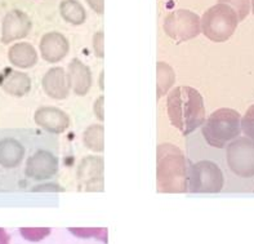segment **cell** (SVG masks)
Instances as JSON below:
<instances>
[{"mask_svg": "<svg viewBox=\"0 0 254 244\" xmlns=\"http://www.w3.org/2000/svg\"><path fill=\"white\" fill-rule=\"evenodd\" d=\"M168 115L182 135H190L205 123L203 96L192 87H176L168 96Z\"/></svg>", "mask_w": 254, "mask_h": 244, "instance_id": "1", "label": "cell"}, {"mask_svg": "<svg viewBox=\"0 0 254 244\" xmlns=\"http://www.w3.org/2000/svg\"><path fill=\"white\" fill-rule=\"evenodd\" d=\"M156 163L159 193H186L187 167L184 153L174 145L161 144L156 149Z\"/></svg>", "mask_w": 254, "mask_h": 244, "instance_id": "2", "label": "cell"}, {"mask_svg": "<svg viewBox=\"0 0 254 244\" xmlns=\"http://www.w3.org/2000/svg\"><path fill=\"white\" fill-rule=\"evenodd\" d=\"M242 132V116L234 109L222 107L216 110L205 120L201 133L205 142L212 148L223 149Z\"/></svg>", "mask_w": 254, "mask_h": 244, "instance_id": "3", "label": "cell"}, {"mask_svg": "<svg viewBox=\"0 0 254 244\" xmlns=\"http://www.w3.org/2000/svg\"><path fill=\"white\" fill-rule=\"evenodd\" d=\"M238 14L231 6L218 3L204 13L201 30L204 35L214 43L229 40L238 27Z\"/></svg>", "mask_w": 254, "mask_h": 244, "instance_id": "4", "label": "cell"}, {"mask_svg": "<svg viewBox=\"0 0 254 244\" xmlns=\"http://www.w3.org/2000/svg\"><path fill=\"white\" fill-rule=\"evenodd\" d=\"M225 177L214 162L200 161L191 164L187 172V191L195 194H217L223 189Z\"/></svg>", "mask_w": 254, "mask_h": 244, "instance_id": "5", "label": "cell"}, {"mask_svg": "<svg viewBox=\"0 0 254 244\" xmlns=\"http://www.w3.org/2000/svg\"><path fill=\"white\" fill-rule=\"evenodd\" d=\"M226 161L232 173L243 178L254 176V141L248 137H238L227 145Z\"/></svg>", "mask_w": 254, "mask_h": 244, "instance_id": "6", "label": "cell"}, {"mask_svg": "<svg viewBox=\"0 0 254 244\" xmlns=\"http://www.w3.org/2000/svg\"><path fill=\"white\" fill-rule=\"evenodd\" d=\"M164 31L178 42H186L199 35L200 18L190 10L180 9L171 13L164 21Z\"/></svg>", "mask_w": 254, "mask_h": 244, "instance_id": "7", "label": "cell"}, {"mask_svg": "<svg viewBox=\"0 0 254 244\" xmlns=\"http://www.w3.org/2000/svg\"><path fill=\"white\" fill-rule=\"evenodd\" d=\"M58 170V159L48 150H38L27 159L26 176L32 180H48Z\"/></svg>", "mask_w": 254, "mask_h": 244, "instance_id": "8", "label": "cell"}, {"mask_svg": "<svg viewBox=\"0 0 254 244\" xmlns=\"http://www.w3.org/2000/svg\"><path fill=\"white\" fill-rule=\"evenodd\" d=\"M30 30H31V21L29 16L21 10H12L4 17L1 42L4 44H8L14 40L23 39L29 35Z\"/></svg>", "mask_w": 254, "mask_h": 244, "instance_id": "9", "label": "cell"}, {"mask_svg": "<svg viewBox=\"0 0 254 244\" xmlns=\"http://www.w3.org/2000/svg\"><path fill=\"white\" fill-rule=\"evenodd\" d=\"M77 178L85 185L87 191L103 190V159L100 157H88L83 159L77 170Z\"/></svg>", "mask_w": 254, "mask_h": 244, "instance_id": "10", "label": "cell"}, {"mask_svg": "<svg viewBox=\"0 0 254 244\" xmlns=\"http://www.w3.org/2000/svg\"><path fill=\"white\" fill-rule=\"evenodd\" d=\"M34 119L39 127L55 135L64 132L70 125V118L67 114L53 106L39 107L35 111Z\"/></svg>", "mask_w": 254, "mask_h": 244, "instance_id": "11", "label": "cell"}, {"mask_svg": "<svg viewBox=\"0 0 254 244\" xmlns=\"http://www.w3.org/2000/svg\"><path fill=\"white\" fill-rule=\"evenodd\" d=\"M0 87L10 96L22 97L31 89V79L22 71L4 69L0 73Z\"/></svg>", "mask_w": 254, "mask_h": 244, "instance_id": "12", "label": "cell"}, {"mask_svg": "<svg viewBox=\"0 0 254 244\" xmlns=\"http://www.w3.org/2000/svg\"><path fill=\"white\" fill-rule=\"evenodd\" d=\"M42 85L45 93L56 100H64L70 92L67 74L62 68H53L47 71L43 78Z\"/></svg>", "mask_w": 254, "mask_h": 244, "instance_id": "13", "label": "cell"}, {"mask_svg": "<svg viewBox=\"0 0 254 244\" xmlns=\"http://www.w3.org/2000/svg\"><path fill=\"white\" fill-rule=\"evenodd\" d=\"M68 52L67 39L58 32H49L43 36L40 42V53L47 62L56 64L61 61Z\"/></svg>", "mask_w": 254, "mask_h": 244, "instance_id": "14", "label": "cell"}, {"mask_svg": "<svg viewBox=\"0 0 254 244\" xmlns=\"http://www.w3.org/2000/svg\"><path fill=\"white\" fill-rule=\"evenodd\" d=\"M68 84L77 96H85L92 87V73L87 65L74 58L68 65Z\"/></svg>", "mask_w": 254, "mask_h": 244, "instance_id": "15", "label": "cell"}, {"mask_svg": "<svg viewBox=\"0 0 254 244\" xmlns=\"http://www.w3.org/2000/svg\"><path fill=\"white\" fill-rule=\"evenodd\" d=\"M25 157V148L16 138H4L0 141V165L14 168L21 164Z\"/></svg>", "mask_w": 254, "mask_h": 244, "instance_id": "16", "label": "cell"}, {"mask_svg": "<svg viewBox=\"0 0 254 244\" xmlns=\"http://www.w3.org/2000/svg\"><path fill=\"white\" fill-rule=\"evenodd\" d=\"M8 58L16 68L30 69L38 62V53L29 43H17L8 52Z\"/></svg>", "mask_w": 254, "mask_h": 244, "instance_id": "17", "label": "cell"}, {"mask_svg": "<svg viewBox=\"0 0 254 244\" xmlns=\"http://www.w3.org/2000/svg\"><path fill=\"white\" fill-rule=\"evenodd\" d=\"M156 92H158V98L167 94L172 85L176 81V74L173 69L164 62H158L156 65Z\"/></svg>", "mask_w": 254, "mask_h": 244, "instance_id": "18", "label": "cell"}, {"mask_svg": "<svg viewBox=\"0 0 254 244\" xmlns=\"http://www.w3.org/2000/svg\"><path fill=\"white\" fill-rule=\"evenodd\" d=\"M61 16L67 22L72 25H80L85 21V10L80 3H77L76 0H64L62 1L61 6Z\"/></svg>", "mask_w": 254, "mask_h": 244, "instance_id": "19", "label": "cell"}, {"mask_svg": "<svg viewBox=\"0 0 254 244\" xmlns=\"http://www.w3.org/2000/svg\"><path fill=\"white\" fill-rule=\"evenodd\" d=\"M103 127L101 124L90 125L85 129L83 135V142L89 150L96 153H102L105 145H103Z\"/></svg>", "mask_w": 254, "mask_h": 244, "instance_id": "20", "label": "cell"}, {"mask_svg": "<svg viewBox=\"0 0 254 244\" xmlns=\"http://www.w3.org/2000/svg\"><path fill=\"white\" fill-rule=\"evenodd\" d=\"M68 232L75 234L79 238H97L107 243V229L101 228H72Z\"/></svg>", "mask_w": 254, "mask_h": 244, "instance_id": "21", "label": "cell"}, {"mask_svg": "<svg viewBox=\"0 0 254 244\" xmlns=\"http://www.w3.org/2000/svg\"><path fill=\"white\" fill-rule=\"evenodd\" d=\"M219 3L231 6L238 14L239 22L245 19L251 12V0H218Z\"/></svg>", "mask_w": 254, "mask_h": 244, "instance_id": "22", "label": "cell"}, {"mask_svg": "<svg viewBox=\"0 0 254 244\" xmlns=\"http://www.w3.org/2000/svg\"><path fill=\"white\" fill-rule=\"evenodd\" d=\"M19 233L26 241L30 242H39L47 238L51 234L49 228H21Z\"/></svg>", "mask_w": 254, "mask_h": 244, "instance_id": "23", "label": "cell"}, {"mask_svg": "<svg viewBox=\"0 0 254 244\" xmlns=\"http://www.w3.org/2000/svg\"><path fill=\"white\" fill-rule=\"evenodd\" d=\"M242 131L245 137L254 141V105L247 110L245 115L242 118Z\"/></svg>", "mask_w": 254, "mask_h": 244, "instance_id": "24", "label": "cell"}, {"mask_svg": "<svg viewBox=\"0 0 254 244\" xmlns=\"http://www.w3.org/2000/svg\"><path fill=\"white\" fill-rule=\"evenodd\" d=\"M93 48L96 55L100 58H103V32H97L93 39Z\"/></svg>", "mask_w": 254, "mask_h": 244, "instance_id": "25", "label": "cell"}, {"mask_svg": "<svg viewBox=\"0 0 254 244\" xmlns=\"http://www.w3.org/2000/svg\"><path fill=\"white\" fill-rule=\"evenodd\" d=\"M32 191H64V189L57 186V183H43L40 186H35Z\"/></svg>", "mask_w": 254, "mask_h": 244, "instance_id": "26", "label": "cell"}, {"mask_svg": "<svg viewBox=\"0 0 254 244\" xmlns=\"http://www.w3.org/2000/svg\"><path fill=\"white\" fill-rule=\"evenodd\" d=\"M103 101H105V98H103V96L98 97V100L96 101V103H94V113H96V116L98 118V120H101V122H103Z\"/></svg>", "mask_w": 254, "mask_h": 244, "instance_id": "27", "label": "cell"}, {"mask_svg": "<svg viewBox=\"0 0 254 244\" xmlns=\"http://www.w3.org/2000/svg\"><path fill=\"white\" fill-rule=\"evenodd\" d=\"M88 4L92 6V9L96 10L97 13H103V0H87Z\"/></svg>", "mask_w": 254, "mask_h": 244, "instance_id": "28", "label": "cell"}, {"mask_svg": "<svg viewBox=\"0 0 254 244\" xmlns=\"http://www.w3.org/2000/svg\"><path fill=\"white\" fill-rule=\"evenodd\" d=\"M9 235L3 228H0V244H9Z\"/></svg>", "mask_w": 254, "mask_h": 244, "instance_id": "29", "label": "cell"}, {"mask_svg": "<svg viewBox=\"0 0 254 244\" xmlns=\"http://www.w3.org/2000/svg\"><path fill=\"white\" fill-rule=\"evenodd\" d=\"M252 10H253V14H254V0H252Z\"/></svg>", "mask_w": 254, "mask_h": 244, "instance_id": "30", "label": "cell"}]
</instances>
